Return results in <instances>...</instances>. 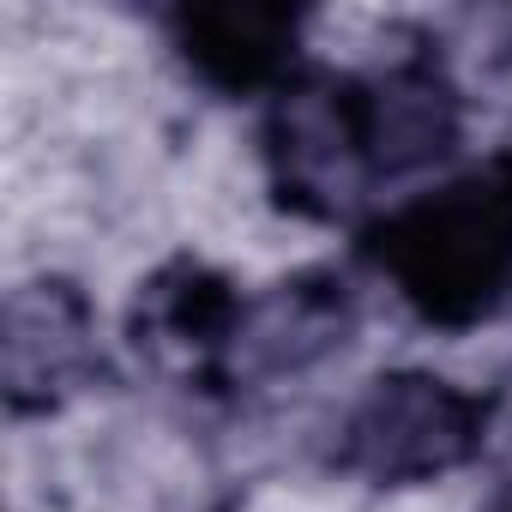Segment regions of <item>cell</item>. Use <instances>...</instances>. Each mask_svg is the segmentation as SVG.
<instances>
[{"instance_id":"5b68a950","label":"cell","mask_w":512,"mask_h":512,"mask_svg":"<svg viewBox=\"0 0 512 512\" xmlns=\"http://www.w3.org/2000/svg\"><path fill=\"white\" fill-rule=\"evenodd\" d=\"M350 332V302L338 284L326 278H296L278 284L260 302H241L223 374L229 380H278V374H302L314 368L326 350H338Z\"/></svg>"},{"instance_id":"7a4b0ae2","label":"cell","mask_w":512,"mask_h":512,"mask_svg":"<svg viewBox=\"0 0 512 512\" xmlns=\"http://www.w3.org/2000/svg\"><path fill=\"white\" fill-rule=\"evenodd\" d=\"M470 458H482V404L434 374H380L338 440V464L380 488L434 482Z\"/></svg>"},{"instance_id":"8992f818","label":"cell","mask_w":512,"mask_h":512,"mask_svg":"<svg viewBox=\"0 0 512 512\" xmlns=\"http://www.w3.org/2000/svg\"><path fill=\"white\" fill-rule=\"evenodd\" d=\"M235 320H241V302L229 296L223 278H211L205 266H169L139 290L133 338L169 368H223Z\"/></svg>"},{"instance_id":"30bf717a","label":"cell","mask_w":512,"mask_h":512,"mask_svg":"<svg viewBox=\"0 0 512 512\" xmlns=\"http://www.w3.org/2000/svg\"><path fill=\"white\" fill-rule=\"evenodd\" d=\"M494 512H512V494H506V500H500V506H494Z\"/></svg>"},{"instance_id":"ba28073f","label":"cell","mask_w":512,"mask_h":512,"mask_svg":"<svg viewBox=\"0 0 512 512\" xmlns=\"http://www.w3.org/2000/svg\"><path fill=\"white\" fill-rule=\"evenodd\" d=\"M181 55L217 91H253L290 67L296 13L284 7H193L175 19Z\"/></svg>"},{"instance_id":"9c48e42d","label":"cell","mask_w":512,"mask_h":512,"mask_svg":"<svg viewBox=\"0 0 512 512\" xmlns=\"http://www.w3.org/2000/svg\"><path fill=\"white\" fill-rule=\"evenodd\" d=\"M482 458L512 482V374H506L500 392L482 404Z\"/></svg>"},{"instance_id":"3957f363","label":"cell","mask_w":512,"mask_h":512,"mask_svg":"<svg viewBox=\"0 0 512 512\" xmlns=\"http://www.w3.org/2000/svg\"><path fill=\"white\" fill-rule=\"evenodd\" d=\"M266 139H272V175H278L284 199L314 217L350 211L362 199V187L374 181L368 109H362L356 79L314 73V79L284 85Z\"/></svg>"},{"instance_id":"277c9868","label":"cell","mask_w":512,"mask_h":512,"mask_svg":"<svg viewBox=\"0 0 512 512\" xmlns=\"http://www.w3.org/2000/svg\"><path fill=\"white\" fill-rule=\"evenodd\" d=\"M0 368H7V398L19 410L55 404L97 368L91 344V308L67 284H25L7 302V338H0Z\"/></svg>"},{"instance_id":"6da1fadb","label":"cell","mask_w":512,"mask_h":512,"mask_svg":"<svg viewBox=\"0 0 512 512\" xmlns=\"http://www.w3.org/2000/svg\"><path fill=\"white\" fill-rule=\"evenodd\" d=\"M374 253L428 320H488L512 290V163L404 205L374 235Z\"/></svg>"},{"instance_id":"52a82bcc","label":"cell","mask_w":512,"mask_h":512,"mask_svg":"<svg viewBox=\"0 0 512 512\" xmlns=\"http://www.w3.org/2000/svg\"><path fill=\"white\" fill-rule=\"evenodd\" d=\"M362 109H368L374 181H380V175L428 169V163L446 157L452 139H458V97H452V85H446L428 61L392 67L386 79L362 85Z\"/></svg>"}]
</instances>
